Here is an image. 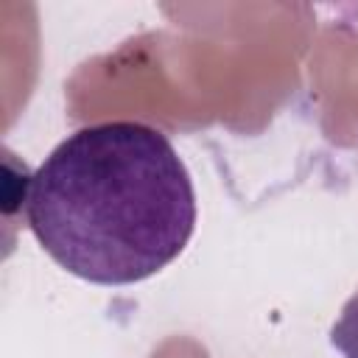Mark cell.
Returning a JSON list of instances; mask_svg holds the SVG:
<instances>
[{"mask_svg":"<svg viewBox=\"0 0 358 358\" xmlns=\"http://www.w3.org/2000/svg\"><path fill=\"white\" fill-rule=\"evenodd\" d=\"M330 344L341 358H358V291L341 305L338 319L330 327Z\"/></svg>","mask_w":358,"mask_h":358,"instance_id":"obj_2","label":"cell"},{"mask_svg":"<svg viewBox=\"0 0 358 358\" xmlns=\"http://www.w3.org/2000/svg\"><path fill=\"white\" fill-rule=\"evenodd\" d=\"M25 221L64 271L95 285H131L185 252L196 229V190L159 129L92 123L36 168Z\"/></svg>","mask_w":358,"mask_h":358,"instance_id":"obj_1","label":"cell"}]
</instances>
